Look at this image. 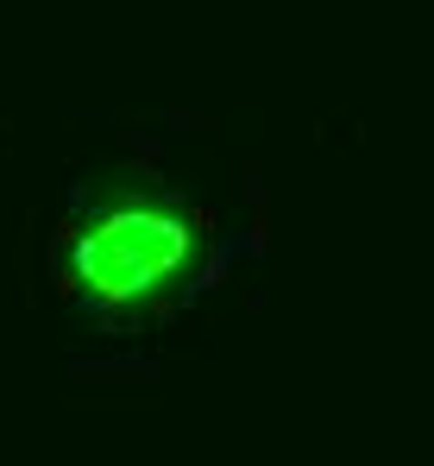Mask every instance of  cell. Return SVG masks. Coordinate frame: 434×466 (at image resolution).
<instances>
[{
    "label": "cell",
    "instance_id": "1",
    "mask_svg": "<svg viewBox=\"0 0 434 466\" xmlns=\"http://www.w3.org/2000/svg\"><path fill=\"white\" fill-rule=\"evenodd\" d=\"M177 258H183V233L170 228V221H151V215H114L107 228L82 246V271L107 297H126V290L157 284Z\"/></svg>",
    "mask_w": 434,
    "mask_h": 466
}]
</instances>
